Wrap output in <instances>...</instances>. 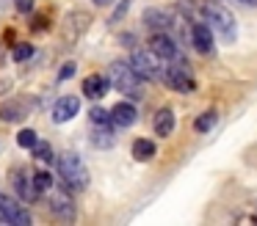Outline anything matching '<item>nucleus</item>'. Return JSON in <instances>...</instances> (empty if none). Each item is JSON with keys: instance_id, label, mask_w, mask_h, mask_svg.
Listing matches in <instances>:
<instances>
[{"instance_id": "obj_28", "label": "nucleus", "mask_w": 257, "mask_h": 226, "mask_svg": "<svg viewBox=\"0 0 257 226\" xmlns=\"http://www.w3.org/2000/svg\"><path fill=\"white\" fill-rule=\"evenodd\" d=\"M72 75H75V61H67V64L61 66V72H58V80H69Z\"/></svg>"}, {"instance_id": "obj_11", "label": "nucleus", "mask_w": 257, "mask_h": 226, "mask_svg": "<svg viewBox=\"0 0 257 226\" xmlns=\"http://www.w3.org/2000/svg\"><path fill=\"white\" fill-rule=\"evenodd\" d=\"M141 22H144L147 28H152V31H172L174 28V17L169 14L166 9H147L144 17H141Z\"/></svg>"}, {"instance_id": "obj_9", "label": "nucleus", "mask_w": 257, "mask_h": 226, "mask_svg": "<svg viewBox=\"0 0 257 226\" xmlns=\"http://www.w3.org/2000/svg\"><path fill=\"white\" fill-rule=\"evenodd\" d=\"M191 44H194L196 53L210 55L213 53V31H210V25H205V22H194V25H191Z\"/></svg>"}, {"instance_id": "obj_24", "label": "nucleus", "mask_w": 257, "mask_h": 226, "mask_svg": "<svg viewBox=\"0 0 257 226\" xmlns=\"http://www.w3.org/2000/svg\"><path fill=\"white\" fill-rule=\"evenodd\" d=\"M36 141H39V138H36V132H34V130H20L17 143H20L23 149H34V146H36Z\"/></svg>"}, {"instance_id": "obj_25", "label": "nucleus", "mask_w": 257, "mask_h": 226, "mask_svg": "<svg viewBox=\"0 0 257 226\" xmlns=\"http://www.w3.org/2000/svg\"><path fill=\"white\" fill-rule=\"evenodd\" d=\"M89 119L94 121V124H111V110H105V108H91Z\"/></svg>"}, {"instance_id": "obj_6", "label": "nucleus", "mask_w": 257, "mask_h": 226, "mask_svg": "<svg viewBox=\"0 0 257 226\" xmlns=\"http://www.w3.org/2000/svg\"><path fill=\"white\" fill-rule=\"evenodd\" d=\"M89 25H91L89 11H72V14H67V20H64V42L75 44L86 31H89Z\"/></svg>"}, {"instance_id": "obj_14", "label": "nucleus", "mask_w": 257, "mask_h": 226, "mask_svg": "<svg viewBox=\"0 0 257 226\" xmlns=\"http://www.w3.org/2000/svg\"><path fill=\"white\" fill-rule=\"evenodd\" d=\"M50 209H53V215L61 218V220H75V204H72V198H69L67 193H53L50 196Z\"/></svg>"}, {"instance_id": "obj_27", "label": "nucleus", "mask_w": 257, "mask_h": 226, "mask_svg": "<svg viewBox=\"0 0 257 226\" xmlns=\"http://www.w3.org/2000/svg\"><path fill=\"white\" fill-rule=\"evenodd\" d=\"M130 3H133V0H122V3H119V6H116V11H113V14H111V25H116V22H119V20H122V17H124V14H127V9H130Z\"/></svg>"}, {"instance_id": "obj_4", "label": "nucleus", "mask_w": 257, "mask_h": 226, "mask_svg": "<svg viewBox=\"0 0 257 226\" xmlns=\"http://www.w3.org/2000/svg\"><path fill=\"white\" fill-rule=\"evenodd\" d=\"M205 17L210 20V28H216V31L221 33L224 42H232L235 39V17L229 14L224 6H218V0H207Z\"/></svg>"}, {"instance_id": "obj_12", "label": "nucleus", "mask_w": 257, "mask_h": 226, "mask_svg": "<svg viewBox=\"0 0 257 226\" xmlns=\"http://www.w3.org/2000/svg\"><path fill=\"white\" fill-rule=\"evenodd\" d=\"M80 110V99L78 97H61L56 105H53V121L56 124H64V121L75 119Z\"/></svg>"}, {"instance_id": "obj_21", "label": "nucleus", "mask_w": 257, "mask_h": 226, "mask_svg": "<svg viewBox=\"0 0 257 226\" xmlns=\"http://www.w3.org/2000/svg\"><path fill=\"white\" fill-rule=\"evenodd\" d=\"M177 6H180V11H183L185 17H191L194 22H199V17L205 14V9H199V6L194 3V0H180Z\"/></svg>"}, {"instance_id": "obj_13", "label": "nucleus", "mask_w": 257, "mask_h": 226, "mask_svg": "<svg viewBox=\"0 0 257 226\" xmlns=\"http://www.w3.org/2000/svg\"><path fill=\"white\" fill-rule=\"evenodd\" d=\"M136 119H139V110L133 102H116L111 108V121L116 127H133Z\"/></svg>"}, {"instance_id": "obj_7", "label": "nucleus", "mask_w": 257, "mask_h": 226, "mask_svg": "<svg viewBox=\"0 0 257 226\" xmlns=\"http://www.w3.org/2000/svg\"><path fill=\"white\" fill-rule=\"evenodd\" d=\"M0 220H6L12 226H28L31 223V215L23 209V204L14 201L9 196H0Z\"/></svg>"}, {"instance_id": "obj_19", "label": "nucleus", "mask_w": 257, "mask_h": 226, "mask_svg": "<svg viewBox=\"0 0 257 226\" xmlns=\"http://www.w3.org/2000/svg\"><path fill=\"white\" fill-rule=\"evenodd\" d=\"M91 143L97 149H111L113 146V132L108 130V124H97L94 135H91Z\"/></svg>"}, {"instance_id": "obj_1", "label": "nucleus", "mask_w": 257, "mask_h": 226, "mask_svg": "<svg viewBox=\"0 0 257 226\" xmlns=\"http://www.w3.org/2000/svg\"><path fill=\"white\" fill-rule=\"evenodd\" d=\"M108 80H111V86L116 88V91H122L124 97H130V99L144 97V94H141V77L136 75L130 61H113V64L108 66Z\"/></svg>"}, {"instance_id": "obj_2", "label": "nucleus", "mask_w": 257, "mask_h": 226, "mask_svg": "<svg viewBox=\"0 0 257 226\" xmlns=\"http://www.w3.org/2000/svg\"><path fill=\"white\" fill-rule=\"evenodd\" d=\"M58 174L69 190H86L89 187V168L75 152H64L58 157Z\"/></svg>"}, {"instance_id": "obj_18", "label": "nucleus", "mask_w": 257, "mask_h": 226, "mask_svg": "<svg viewBox=\"0 0 257 226\" xmlns=\"http://www.w3.org/2000/svg\"><path fill=\"white\" fill-rule=\"evenodd\" d=\"M25 113H28V105L23 102H9L0 108V119L3 121H17V119H25Z\"/></svg>"}, {"instance_id": "obj_33", "label": "nucleus", "mask_w": 257, "mask_h": 226, "mask_svg": "<svg viewBox=\"0 0 257 226\" xmlns=\"http://www.w3.org/2000/svg\"><path fill=\"white\" fill-rule=\"evenodd\" d=\"M0 64H3V50H0Z\"/></svg>"}, {"instance_id": "obj_20", "label": "nucleus", "mask_w": 257, "mask_h": 226, "mask_svg": "<svg viewBox=\"0 0 257 226\" xmlns=\"http://www.w3.org/2000/svg\"><path fill=\"white\" fill-rule=\"evenodd\" d=\"M216 121H218V116L213 113V110H205V113H202L199 119L194 121V130H196V132H210L213 127H216Z\"/></svg>"}, {"instance_id": "obj_17", "label": "nucleus", "mask_w": 257, "mask_h": 226, "mask_svg": "<svg viewBox=\"0 0 257 226\" xmlns=\"http://www.w3.org/2000/svg\"><path fill=\"white\" fill-rule=\"evenodd\" d=\"M155 157V143L150 141V138H136L133 141V160H152Z\"/></svg>"}, {"instance_id": "obj_8", "label": "nucleus", "mask_w": 257, "mask_h": 226, "mask_svg": "<svg viewBox=\"0 0 257 226\" xmlns=\"http://www.w3.org/2000/svg\"><path fill=\"white\" fill-rule=\"evenodd\" d=\"M150 50L158 55V58H163V61H177L180 58V50H177V44H174V39L169 36L166 31H155L150 36Z\"/></svg>"}, {"instance_id": "obj_5", "label": "nucleus", "mask_w": 257, "mask_h": 226, "mask_svg": "<svg viewBox=\"0 0 257 226\" xmlns=\"http://www.w3.org/2000/svg\"><path fill=\"white\" fill-rule=\"evenodd\" d=\"M130 66L136 69V75H139L141 80H155L158 72H161V66H158V55L152 53V50H136L133 58H130Z\"/></svg>"}, {"instance_id": "obj_30", "label": "nucleus", "mask_w": 257, "mask_h": 226, "mask_svg": "<svg viewBox=\"0 0 257 226\" xmlns=\"http://www.w3.org/2000/svg\"><path fill=\"white\" fill-rule=\"evenodd\" d=\"M47 22H50V20H47V17L36 14L34 20H31V31H45V28H47Z\"/></svg>"}, {"instance_id": "obj_32", "label": "nucleus", "mask_w": 257, "mask_h": 226, "mask_svg": "<svg viewBox=\"0 0 257 226\" xmlns=\"http://www.w3.org/2000/svg\"><path fill=\"white\" fill-rule=\"evenodd\" d=\"M238 3H243V6H257V0H238Z\"/></svg>"}, {"instance_id": "obj_16", "label": "nucleus", "mask_w": 257, "mask_h": 226, "mask_svg": "<svg viewBox=\"0 0 257 226\" xmlns=\"http://www.w3.org/2000/svg\"><path fill=\"white\" fill-rule=\"evenodd\" d=\"M108 86H111L108 75H89L83 80V94L91 97V99H102L108 94Z\"/></svg>"}, {"instance_id": "obj_10", "label": "nucleus", "mask_w": 257, "mask_h": 226, "mask_svg": "<svg viewBox=\"0 0 257 226\" xmlns=\"http://www.w3.org/2000/svg\"><path fill=\"white\" fill-rule=\"evenodd\" d=\"M12 182H14V190H17L25 201H34V198L39 196V190H36V185H34V176H28L25 168H14L12 171Z\"/></svg>"}, {"instance_id": "obj_23", "label": "nucleus", "mask_w": 257, "mask_h": 226, "mask_svg": "<svg viewBox=\"0 0 257 226\" xmlns=\"http://www.w3.org/2000/svg\"><path fill=\"white\" fill-rule=\"evenodd\" d=\"M34 157H36V160H42V163H53V149H50V143L36 141V146H34Z\"/></svg>"}, {"instance_id": "obj_34", "label": "nucleus", "mask_w": 257, "mask_h": 226, "mask_svg": "<svg viewBox=\"0 0 257 226\" xmlns=\"http://www.w3.org/2000/svg\"><path fill=\"white\" fill-rule=\"evenodd\" d=\"M3 6H6V0H0V9H3Z\"/></svg>"}, {"instance_id": "obj_3", "label": "nucleus", "mask_w": 257, "mask_h": 226, "mask_svg": "<svg viewBox=\"0 0 257 226\" xmlns=\"http://www.w3.org/2000/svg\"><path fill=\"white\" fill-rule=\"evenodd\" d=\"M161 77H163V83H166L169 88H174L177 94H191L196 88V80H194V75H191V66L185 64L183 58H177L174 64H169Z\"/></svg>"}, {"instance_id": "obj_29", "label": "nucleus", "mask_w": 257, "mask_h": 226, "mask_svg": "<svg viewBox=\"0 0 257 226\" xmlns=\"http://www.w3.org/2000/svg\"><path fill=\"white\" fill-rule=\"evenodd\" d=\"M14 9H17L20 14H31V11H34V0H14Z\"/></svg>"}, {"instance_id": "obj_31", "label": "nucleus", "mask_w": 257, "mask_h": 226, "mask_svg": "<svg viewBox=\"0 0 257 226\" xmlns=\"http://www.w3.org/2000/svg\"><path fill=\"white\" fill-rule=\"evenodd\" d=\"M113 0H94V6H111Z\"/></svg>"}, {"instance_id": "obj_22", "label": "nucleus", "mask_w": 257, "mask_h": 226, "mask_svg": "<svg viewBox=\"0 0 257 226\" xmlns=\"http://www.w3.org/2000/svg\"><path fill=\"white\" fill-rule=\"evenodd\" d=\"M34 185H36V190H39V193H47L53 187V176L47 174V171H36V174H34Z\"/></svg>"}, {"instance_id": "obj_15", "label": "nucleus", "mask_w": 257, "mask_h": 226, "mask_svg": "<svg viewBox=\"0 0 257 226\" xmlns=\"http://www.w3.org/2000/svg\"><path fill=\"white\" fill-rule=\"evenodd\" d=\"M152 130L158 138H169L174 132V110L172 108H161L152 119Z\"/></svg>"}, {"instance_id": "obj_26", "label": "nucleus", "mask_w": 257, "mask_h": 226, "mask_svg": "<svg viewBox=\"0 0 257 226\" xmlns=\"http://www.w3.org/2000/svg\"><path fill=\"white\" fill-rule=\"evenodd\" d=\"M31 55H34V47H31V44H17V47H14V61H28Z\"/></svg>"}]
</instances>
